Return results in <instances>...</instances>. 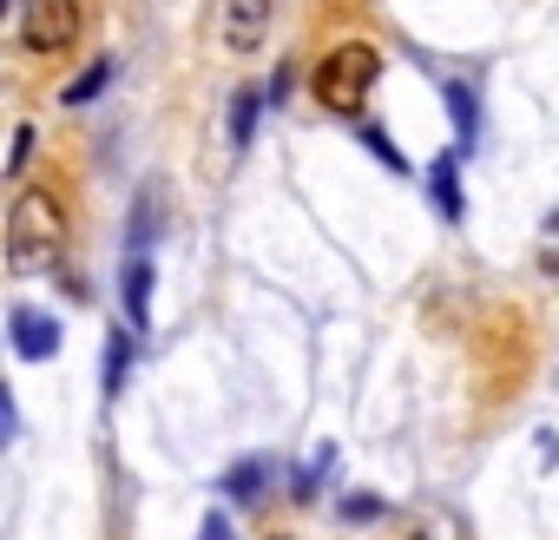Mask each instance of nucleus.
Masks as SVG:
<instances>
[{"mask_svg":"<svg viewBox=\"0 0 559 540\" xmlns=\"http://www.w3.org/2000/svg\"><path fill=\"white\" fill-rule=\"evenodd\" d=\"M80 0H21V40L34 54H67L80 40Z\"/></svg>","mask_w":559,"mask_h":540,"instance_id":"obj_3","label":"nucleus"},{"mask_svg":"<svg viewBox=\"0 0 559 540\" xmlns=\"http://www.w3.org/2000/svg\"><path fill=\"white\" fill-rule=\"evenodd\" d=\"M152 257H126V278H119V297H126V324H132V337H145L152 330Z\"/></svg>","mask_w":559,"mask_h":540,"instance_id":"obj_5","label":"nucleus"},{"mask_svg":"<svg viewBox=\"0 0 559 540\" xmlns=\"http://www.w3.org/2000/svg\"><path fill=\"white\" fill-rule=\"evenodd\" d=\"M0 14H8V0H0Z\"/></svg>","mask_w":559,"mask_h":540,"instance_id":"obj_21","label":"nucleus"},{"mask_svg":"<svg viewBox=\"0 0 559 540\" xmlns=\"http://www.w3.org/2000/svg\"><path fill=\"white\" fill-rule=\"evenodd\" d=\"M263 474H270V461H257V455H250V461H230V468H224V494H230L237 507H250V501L263 494Z\"/></svg>","mask_w":559,"mask_h":540,"instance_id":"obj_9","label":"nucleus"},{"mask_svg":"<svg viewBox=\"0 0 559 540\" xmlns=\"http://www.w3.org/2000/svg\"><path fill=\"white\" fill-rule=\"evenodd\" d=\"M60 250H67V211L47 185H27L8 211V270L47 278V270H60Z\"/></svg>","mask_w":559,"mask_h":540,"instance_id":"obj_1","label":"nucleus"},{"mask_svg":"<svg viewBox=\"0 0 559 540\" xmlns=\"http://www.w3.org/2000/svg\"><path fill=\"white\" fill-rule=\"evenodd\" d=\"M0 172H8V165H0Z\"/></svg>","mask_w":559,"mask_h":540,"instance_id":"obj_22","label":"nucleus"},{"mask_svg":"<svg viewBox=\"0 0 559 540\" xmlns=\"http://www.w3.org/2000/svg\"><path fill=\"white\" fill-rule=\"evenodd\" d=\"M263 34H270V0H230V8H224V40L237 54H257Z\"/></svg>","mask_w":559,"mask_h":540,"instance_id":"obj_6","label":"nucleus"},{"mask_svg":"<svg viewBox=\"0 0 559 540\" xmlns=\"http://www.w3.org/2000/svg\"><path fill=\"white\" fill-rule=\"evenodd\" d=\"M362 145H369V152H376V159H382L389 172H408V159H402V145H389V132H382V126H362Z\"/></svg>","mask_w":559,"mask_h":540,"instance_id":"obj_14","label":"nucleus"},{"mask_svg":"<svg viewBox=\"0 0 559 540\" xmlns=\"http://www.w3.org/2000/svg\"><path fill=\"white\" fill-rule=\"evenodd\" d=\"M8 337H14V356H27V363H53L60 356V324L47 310H14Z\"/></svg>","mask_w":559,"mask_h":540,"instance_id":"obj_4","label":"nucleus"},{"mask_svg":"<svg viewBox=\"0 0 559 540\" xmlns=\"http://www.w3.org/2000/svg\"><path fill=\"white\" fill-rule=\"evenodd\" d=\"M546 237H559V211H546Z\"/></svg>","mask_w":559,"mask_h":540,"instance_id":"obj_20","label":"nucleus"},{"mask_svg":"<svg viewBox=\"0 0 559 540\" xmlns=\"http://www.w3.org/2000/svg\"><path fill=\"white\" fill-rule=\"evenodd\" d=\"M441 93H448V106H454V126H461V152H467V145L480 139V106H474V93H467L461 80H448Z\"/></svg>","mask_w":559,"mask_h":540,"instance_id":"obj_11","label":"nucleus"},{"mask_svg":"<svg viewBox=\"0 0 559 540\" xmlns=\"http://www.w3.org/2000/svg\"><path fill=\"white\" fill-rule=\"evenodd\" d=\"M546 278H559V250H546Z\"/></svg>","mask_w":559,"mask_h":540,"instance_id":"obj_19","label":"nucleus"},{"mask_svg":"<svg viewBox=\"0 0 559 540\" xmlns=\"http://www.w3.org/2000/svg\"><path fill=\"white\" fill-rule=\"evenodd\" d=\"M14 429H21V422H14V396H8V383H0V448L14 442Z\"/></svg>","mask_w":559,"mask_h":540,"instance_id":"obj_17","label":"nucleus"},{"mask_svg":"<svg viewBox=\"0 0 559 540\" xmlns=\"http://www.w3.org/2000/svg\"><path fill=\"white\" fill-rule=\"evenodd\" d=\"M106 80H112V60H93V67H86V73H80V80L67 86V106H86V99H93V93H99Z\"/></svg>","mask_w":559,"mask_h":540,"instance_id":"obj_13","label":"nucleus"},{"mask_svg":"<svg viewBox=\"0 0 559 540\" xmlns=\"http://www.w3.org/2000/svg\"><path fill=\"white\" fill-rule=\"evenodd\" d=\"M389 514V501H376V494H343V520H382Z\"/></svg>","mask_w":559,"mask_h":540,"instance_id":"obj_15","label":"nucleus"},{"mask_svg":"<svg viewBox=\"0 0 559 540\" xmlns=\"http://www.w3.org/2000/svg\"><path fill=\"white\" fill-rule=\"evenodd\" d=\"M8 159H14L8 172H21V165L34 159V126H14V139H8Z\"/></svg>","mask_w":559,"mask_h":540,"instance_id":"obj_16","label":"nucleus"},{"mask_svg":"<svg viewBox=\"0 0 559 540\" xmlns=\"http://www.w3.org/2000/svg\"><path fill=\"white\" fill-rule=\"evenodd\" d=\"M132 343H139L132 330H112V337H106V396L126 389V376H132Z\"/></svg>","mask_w":559,"mask_h":540,"instance_id":"obj_10","label":"nucleus"},{"mask_svg":"<svg viewBox=\"0 0 559 540\" xmlns=\"http://www.w3.org/2000/svg\"><path fill=\"white\" fill-rule=\"evenodd\" d=\"M376 80H382V54H376L369 40H343V47H330V54L317 60V80H310V86H317V106H323V113L362 119Z\"/></svg>","mask_w":559,"mask_h":540,"instance_id":"obj_2","label":"nucleus"},{"mask_svg":"<svg viewBox=\"0 0 559 540\" xmlns=\"http://www.w3.org/2000/svg\"><path fill=\"white\" fill-rule=\"evenodd\" d=\"M428 191H435V204H441V218H448V224L467 211V198H461V145H448V152L435 159V178H428Z\"/></svg>","mask_w":559,"mask_h":540,"instance_id":"obj_7","label":"nucleus"},{"mask_svg":"<svg viewBox=\"0 0 559 540\" xmlns=\"http://www.w3.org/2000/svg\"><path fill=\"white\" fill-rule=\"evenodd\" d=\"M152 211H158V191L145 185V191H139V218H132V231H126L132 257H145V244H152V231H158V218H152Z\"/></svg>","mask_w":559,"mask_h":540,"instance_id":"obj_12","label":"nucleus"},{"mask_svg":"<svg viewBox=\"0 0 559 540\" xmlns=\"http://www.w3.org/2000/svg\"><path fill=\"white\" fill-rule=\"evenodd\" d=\"M198 540H237V533H230V520H224V514H204V527H198Z\"/></svg>","mask_w":559,"mask_h":540,"instance_id":"obj_18","label":"nucleus"},{"mask_svg":"<svg viewBox=\"0 0 559 540\" xmlns=\"http://www.w3.org/2000/svg\"><path fill=\"white\" fill-rule=\"evenodd\" d=\"M263 106H270V99H263L257 86H237V99H230V145H237V152L257 139V119H263Z\"/></svg>","mask_w":559,"mask_h":540,"instance_id":"obj_8","label":"nucleus"}]
</instances>
